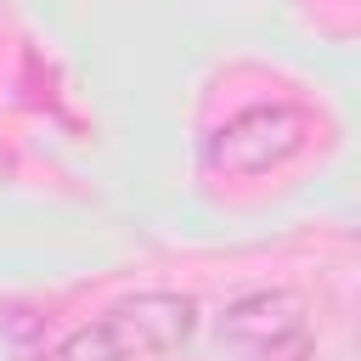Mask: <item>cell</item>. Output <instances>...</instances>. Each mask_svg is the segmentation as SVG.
Returning <instances> with one entry per match:
<instances>
[{
  "label": "cell",
  "instance_id": "obj_1",
  "mask_svg": "<svg viewBox=\"0 0 361 361\" xmlns=\"http://www.w3.org/2000/svg\"><path fill=\"white\" fill-rule=\"evenodd\" d=\"M310 135H316L310 107H299V102H248L226 124L209 130L203 169L226 175V180H254V175H271V169L293 164L310 147Z\"/></svg>",
  "mask_w": 361,
  "mask_h": 361
},
{
  "label": "cell",
  "instance_id": "obj_2",
  "mask_svg": "<svg viewBox=\"0 0 361 361\" xmlns=\"http://www.w3.org/2000/svg\"><path fill=\"white\" fill-rule=\"evenodd\" d=\"M226 338L248 361H310V316L282 288L243 293L226 310Z\"/></svg>",
  "mask_w": 361,
  "mask_h": 361
},
{
  "label": "cell",
  "instance_id": "obj_3",
  "mask_svg": "<svg viewBox=\"0 0 361 361\" xmlns=\"http://www.w3.org/2000/svg\"><path fill=\"white\" fill-rule=\"evenodd\" d=\"M113 333L130 344V355H175L192 333H197V299L192 293H169V288H147L130 293L107 310Z\"/></svg>",
  "mask_w": 361,
  "mask_h": 361
},
{
  "label": "cell",
  "instance_id": "obj_4",
  "mask_svg": "<svg viewBox=\"0 0 361 361\" xmlns=\"http://www.w3.org/2000/svg\"><path fill=\"white\" fill-rule=\"evenodd\" d=\"M51 361H135V355H130V344L113 333V322L102 316V322L73 327V333L56 344V355H51Z\"/></svg>",
  "mask_w": 361,
  "mask_h": 361
}]
</instances>
